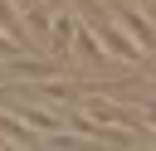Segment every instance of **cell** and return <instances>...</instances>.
I'll list each match as a JSON object with an SVG mask.
<instances>
[{
  "label": "cell",
  "mask_w": 156,
  "mask_h": 151,
  "mask_svg": "<svg viewBox=\"0 0 156 151\" xmlns=\"http://www.w3.org/2000/svg\"><path fill=\"white\" fill-rule=\"evenodd\" d=\"M78 102H83V107H88V112H93L98 122L127 127V132H136V136H141V132L151 127V122H136V112H132V107H117V102H112V97H102V93H78Z\"/></svg>",
  "instance_id": "cell-1"
},
{
  "label": "cell",
  "mask_w": 156,
  "mask_h": 151,
  "mask_svg": "<svg viewBox=\"0 0 156 151\" xmlns=\"http://www.w3.org/2000/svg\"><path fill=\"white\" fill-rule=\"evenodd\" d=\"M63 73V58H5L0 63V78H34V83H49Z\"/></svg>",
  "instance_id": "cell-2"
},
{
  "label": "cell",
  "mask_w": 156,
  "mask_h": 151,
  "mask_svg": "<svg viewBox=\"0 0 156 151\" xmlns=\"http://www.w3.org/2000/svg\"><path fill=\"white\" fill-rule=\"evenodd\" d=\"M112 19H122V24H127V29L141 39V49L156 58V19H146L136 5H122V0H112Z\"/></svg>",
  "instance_id": "cell-3"
},
{
  "label": "cell",
  "mask_w": 156,
  "mask_h": 151,
  "mask_svg": "<svg viewBox=\"0 0 156 151\" xmlns=\"http://www.w3.org/2000/svg\"><path fill=\"white\" fill-rule=\"evenodd\" d=\"M0 136H5L10 146H39V141H44V132L29 127L20 112H0Z\"/></svg>",
  "instance_id": "cell-4"
},
{
  "label": "cell",
  "mask_w": 156,
  "mask_h": 151,
  "mask_svg": "<svg viewBox=\"0 0 156 151\" xmlns=\"http://www.w3.org/2000/svg\"><path fill=\"white\" fill-rule=\"evenodd\" d=\"M73 34H78V19H73L68 10H58V15H54V29H49V49H54V58H63V63H73V54H68V44H73Z\"/></svg>",
  "instance_id": "cell-5"
},
{
  "label": "cell",
  "mask_w": 156,
  "mask_h": 151,
  "mask_svg": "<svg viewBox=\"0 0 156 151\" xmlns=\"http://www.w3.org/2000/svg\"><path fill=\"white\" fill-rule=\"evenodd\" d=\"M0 24H5L20 44H24V24H20V15H15V5H10V0H0Z\"/></svg>",
  "instance_id": "cell-6"
},
{
  "label": "cell",
  "mask_w": 156,
  "mask_h": 151,
  "mask_svg": "<svg viewBox=\"0 0 156 151\" xmlns=\"http://www.w3.org/2000/svg\"><path fill=\"white\" fill-rule=\"evenodd\" d=\"M98 5H102V0H73V10H78V15H93Z\"/></svg>",
  "instance_id": "cell-7"
},
{
  "label": "cell",
  "mask_w": 156,
  "mask_h": 151,
  "mask_svg": "<svg viewBox=\"0 0 156 151\" xmlns=\"http://www.w3.org/2000/svg\"><path fill=\"white\" fill-rule=\"evenodd\" d=\"M141 117H146V122L156 127V102H146V107H141Z\"/></svg>",
  "instance_id": "cell-8"
},
{
  "label": "cell",
  "mask_w": 156,
  "mask_h": 151,
  "mask_svg": "<svg viewBox=\"0 0 156 151\" xmlns=\"http://www.w3.org/2000/svg\"><path fill=\"white\" fill-rule=\"evenodd\" d=\"M151 73H156V58H151Z\"/></svg>",
  "instance_id": "cell-9"
},
{
  "label": "cell",
  "mask_w": 156,
  "mask_h": 151,
  "mask_svg": "<svg viewBox=\"0 0 156 151\" xmlns=\"http://www.w3.org/2000/svg\"><path fill=\"white\" fill-rule=\"evenodd\" d=\"M0 63H5V58H0Z\"/></svg>",
  "instance_id": "cell-10"
}]
</instances>
